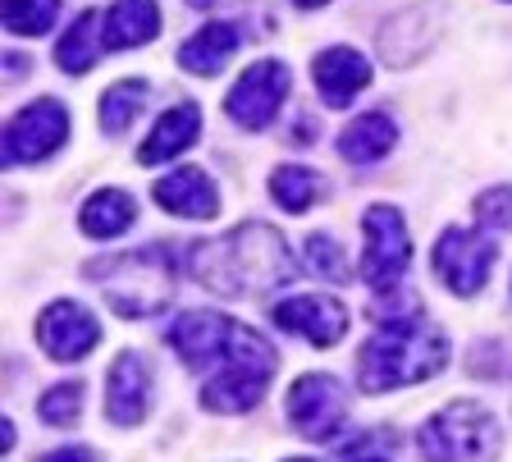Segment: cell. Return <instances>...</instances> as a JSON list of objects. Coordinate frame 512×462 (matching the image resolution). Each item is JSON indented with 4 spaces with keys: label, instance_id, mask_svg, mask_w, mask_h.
I'll list each match as a JSON object with an SVG mask.
<instances>
[{
    "label": "cell",
    "instance_id": "cell-32",
    "mask_svg": "<svg viewBox=\"0 0 512 462\" xmlns=\"http://www.w3.org/2000/svg\"><path fill=\"white\" fill-rule=\"evenodd\" d=\"M288 462H311V458H288Z\"/></svg>",
    "mask_w": 512,
    "mask_h": 462
},
{
    "label": "cell",
    "instance_id": "cell-24",
    "mask_svg": "<svg viewBox=\"0 0 512 462\" xmlns=\"http://www.w3.org/2000/svg\"><path fill=\"white\" fill-rule=\"evenodd\" d=\"M270 197H275L288 215H302L320 197L316 170H307V165H279V170L270 174Z\"/></svg>",
    "mask_w": 512,
    "mask_h": 462
},
{
    "label": "cell",
    "instance_id": "cell-27",
    "mask_svg": "<svg viewBox=\"0 0 512 462\" xmlns=\"http://www.w3.org/2000/svg\"><path fill=\"white\" fill-rule=\"evenodd\" d=\"M302 252H307V270H316V275H325V280H343V275H348V266H343V252H339V243H334V238L311 234Z\"/></svg>",
    "mask_w": 512,
    "mask_h": 462
},
{
    "label": "cell",
    "instance_id": "cell-21",
    "mask_svg": "<svg viewBox=\"0 0 512 462\" xmlns=\"http://www.w3.org/2000/svg\"><path fill=\"white\" fill-rule=\"evenodd\" d=\"M101 51H106V19L96 10H83L74 19V28H69V33L60 37V46H55V65H60L64 74H87Z\"/></svg>",
    "mask_w": 512,
    "mask_h": 462
},
{
    "label": "cell",
    "instance_id": "cell-6",
    "mask_svg": "<svg viewBox=\"0 0 512 462\" xmlns=\"http://www.w3.org/2000/svg\"><path fill=\"white\" fill-rule=\"evenodd\" d=\"M288 92H293V74H288L284 60H256V65H247L243 74H238V83L229 87L224 110H229V119H234L238 129L261 133L275 124Z\"/></svg>",
    "mask_w": 512,
    "mask_h": 462
},
{
    "label": "cell",
    "instance_id": "cell-15",
    "mask_svg": "<svg viewBox=\"0 0 512 462\" xmlns=\"http://www.w3.org/2000/svg\"><path fill=\"white\" fill-rule=\"evenodd\" d=\"M311 78H316V92L325 97V106L343 110L366 83H371V60L352 46H330V51L316 55L311 65Z\"/></svg>",
    "mask_w": 512,
    "mask_h": 462
},
{
    "label": "cell",
    "instance_id": "cell-18",
    "mask_svg": "<svg viewBox=\"0 0 512 462\" xmlns=\"http://www.w3.org/2000/svg\"><path fill=\"white\" fill-rule=\"evenodd\" d=\"M238 23H206L202 33H192L188 42L179 46V65L197 78H211L229 65V55L238 51Z\"/></svg>",
    "mask_w": 512,
    "mask_h": 462
},
{
    "label": "cell",
    "instance_id": "cell-9",
    "mask_svg": "<svg viewBox=\"0 0 512 462\" xmlns=\"http://www.w3.org/2000/svg\"><path fill=\"white\" fill-rule=\"evenodd\" d=\"M64 138H69V110L55 97H42L10 119V129H5V161L10 165L46 161L51 151L64 147Z\"/></svg>",
    "mask_w": 512,
    "mask_h": 462
},
{
    "label": "cell",
    "instance_id": "cell-17",
    "mask_svg": "<svg viewBox=\"0 0 512 462\" xmlns=\"http://www.w3.org/2000/svg\"><path fill=\"white\" fill-rule=\"evenodd\" d=\"M197 133H202V110L192 106V101H179V106H170L165 115L156 119L151 138L138 147V161H142V165H165V161H174L179 151H188L192 142H197Z\"/></svg>",
    "mask_w": 512,
    "mask_h": 462
},
{
    "label": "cell",
    "instance_id": "cell-16",
    "mask_svg": "<svg viewBox=\"0 0 512 462\" xmlns=\"http://www.w3.org/2000/svg\"><path fill=\"white\" fill-rule=\"evenodd\" d=\"M151 197L170 215H183V220H211V215L220 211V193H215V183L206 179V170H197V165H188V170H179V174H165V179L151 188Z\"/></svg>",
    "mask_w": 512,
    "mask_h": 462
},
{
    "label": "cell",
    "instance_id": "cell-5",
    "mask_svg": "<svg viewBox=\"0 0 512 462\" xmlns=\"http://www.w3.org/2000/svg\"><path fill=\"white\" fill-rule=\"evenodd\" d=\"M416 444L426 462H494L503 453V426L485 403L458 398L426 421Z\"/></svg>",
    "mask_w": 512,
    "mask_h": 462
},
{
    "label": "cell",
    "instance_id": "cell-25",
    "mask_svg": "<svg viewBox=\"0 0 512 462\" xmlns=\"http://www.w3.org/2000/svg\"><path fill=\"white\" fill-rule=\"evenodd\" d=\"M60 19V0H5V28L14 37H42Z\"/></svg>",
    "mask_w": 512,
    "mask_h": 462
},
{
    "label": "cell",
    "instance_id": "cell-10",
    "mask_svg": "<svg viewBox=\"0 0 512 462\" xmlns=\"http://www.w3.org/2000/svg\"><path fill=\"white\" fill-rule=\"evenodd\" d=\"M435 275L458 293V298H471V293L485 289L494 270V243L490 238L471 234V229H444L435 243Z\"/></svg>",
    "mask_w": 512,
    "mask_h": 462
},
{
    "label": "cell",
    "instance_id": "cell-8",
    "mask_svg": "<svg viewBox=\"0 0 512 462\" xmlns=\"http://www.w3.org/2000/svg\"><path fill=\"white\" fill-rule=\"evenodd\" d=\"M284 417L302 440H334L339 426L348 421V394L334 376L311 371V376L293 380V389L284 398Z\"/></svg>",
    "mask_w": 512,
    "mask_h": 462
},
{
    "label": "cell",
    "instance_id": "cell-11",
    "mask_svg": "<svg viewBox=\"0 0 512 462\" xmlns=\"http://www.w3.org/2000/svg\"><path fill=\"white\" fill-rule=\"evenodd\" d=\"M37 344L51 362H83L96 344H101V321L87 312L83 302H51L42 316H37Z\"/></svg>",
    "mask_w": 512,
    "mask_h": 462
},
{
    "label": "cell",
    "instance_id": "cell-1",
    "mask_svg": "<svg viewBox=\"0 0 512 462\" xmlns=\"http://www.w3.org/2000/svg\"><path fill=\"white\" fill-rule=\"evenodd\" d=\"M188 275L220 298H256L293 280V252L275 225L247 220L215 243H192Z\"/></svg>",
    "mask_w": 512,
    "mask_h": 462
},
{
    "label": "cell",
    "instance_id": "cell-26",
    "mask_svg": "<svg viewBox=\"0 0 512 462\" xmlns=\"http://www.w3.org/2000/svg\"><path fill=\"white\" fill-rule=\"evenodd\" d=\"M37 412H42L46 426H74L78 412H83V385H51L42 394V403H37Z\"/></svg>",
    "mask_w": 512,
    "mask_h": 462
},
{
    "label": "cell",
    "instance_id": "cell-13",
    "mask_svg": "<svg viewBox=\"0 0 512 462\" xmlns=\"http://www.w3.org/2000/svg\"><path fill=\"white\" fill-rule=\"evenodd\" d=\"M234 325L238 321H229L220 312H183L165 339H170V348L192 371H215V362H220L229 339H234Z\"/></svg>",
    "mask_w": 512,
    "mask_h": 462
},
{
    "label": "cell",
    "instance_id": "cell-7",
    "mask_svg": "<svg viewBox=\"0 0 512 462\" xmlns=\"http://www.w3.org/2000/svg\"><path fill=\"white\" fill-rule=\"evenodd\" d=\"M362 234H366V248H362L366 284H371V289H394L407 275V266H412V238H407L403 215H398L394 206L375 202L371 211L362 215Z\"/></svg>",
    "mask_w": 512,
    "mask_h": 462
},
{
    "label": "cell",
    "instance_id": "cell-30",
    "mask_svg": "<svg viewBox=\"0 0 512 462\" xmlns=\"http://www.w3.org/2000/svg\"><path fill=\"white\" fill-rule=\"evenodd\" d=\"M293 5H302V10H316V5H325V0H293Z\"/></svg>",
    "mask_w": 512,
    "mask_h": 462
},
{
    "label": "cell",
    "instance_id": "cell-29",
    "mask_svg": "<svg viewBox=\"0 0 512 462\" xmlns=\"http://www.w3.org/2000/svg\"><path fill=\"white\" fill-rule=\"evenodd\" d=\"M37 462H96V453L87 449V444H64V449H51L42 453Z\"/></svg>",
    "mask_w": 512,
    "mask_h": 462
},
{
    "label": "cell",
    "instance_id": "cell-12",
    "mask_svg": "<svg viewBox=\"0 0 512 462\" xmlns=\"http://www.w3.org/2000/svg\"><path fill=\"white\" fill-rule=\"evenodd\" d=\"M275 325L288 334H302L307 344L330 348L348 334V307L339 298H325V293H302V298H284L275 302Z\"/></svg>",
    "mask_w": 512,
    "mask_h": 462
},
{
    "label": "cell",
    "instance_id": "cell-20",
    "mask_svg": "<svg viewBox=\"0 0 512 462\" xmlns=\"http://www.w3.org/2000/svg\"><path fill=\"white\" fill-rule=\"evenodd\" d=\"M394 142H398L394 119L389 115H362L339 133V156L348 165H375L380 156L394 151Z\"/></svg>",
    "mask_w": 512,
    "mask_h": 462
},
{
    "label": "cell",
    "instance_id": "cell-23",
    "mask_svg": "<svg viewBox=\"0 0 512 462\" xmlns=\"http://www.w3.org/2000/svg\"><path fill=\"white\" fill-rule=\"evenodd\" d=\"M142 106H147V83H138V78H124V83H115L101 97V129L110 133V138H119V133L133 129V119L142 115Z\"/></svg>",
    "mask_w": 512,
    "mask_h": 462
},
{
    "label": "cell",
    "instance_id": "cell-14",
    "mask_svg": "<svg viewBox=\"0 0 512 462\" xmlns=\"http://www.w3.org/2000/svg\"><path fill=\"white\" fill-rule=\"evenodd\" d=\"M151 408V362L142 353H119L106 376V417L115 426H138Z\"/></svg>",
    "mask_w": 512,
    "mask_h": 462
},
{
    "label": "cell",
    "instance_id": "cell-2",
    "mask_svg": "<svg viewBox=\"0 0 512 462\" xmlns=\"http://www.w3.org/2000/svg\"><path fill=\"white\" fill-rule=\"evenodd\" d=\"M448 362V334L426 316L384 321L357 353V380L366 394H389L439 376Z\"/></svg>",
    "mask_w": 512,
    "mask_h": 462
},
{
    "label": "cell",
    "instance_id": "cell-3",
    "mask_svg": "<svg viewBox=\"0 0 512 462\" xmlns=\"http://www.w3.org/2000/svg\"><path fill=\"white\" fill-rule=\"evenodd\" d=\"M87 280L101 289L106 307L124 321H147L165 312L179 289V261L170 243H151L138 252H110L101 261H87Z\"/></svg>",
    "mask_w": 512,
    "mask_h": 462
},
{
    "label": "cell",
    "instance_id": "cell-28",
    "mask_svg": "<svg viewBox=\"0 0 512 462\" xmlns=\"http://www.w3.org/2000/svg\"><path fill=\"white\" fill-rule=\"evenodd\" d=\"M476 220L485 229H512V188H490V193H480Z\"/></svg>",
    "mask_w": 512,
    "mask_h": 462
},
{
    "label": "cell",
    "instance_id": "cell-33",
    "mask_svg": "<svg viewBox=\"0 0 512 462\" xmlns=\"http://www.w3.org/2000/svg\"><path fill=\"white\" fill-rule=\"evenodd\" d=\"M362 462H384V458H362Z\"/></svg>",
    "mask_w": 512,
    "mask_h": 462
},
{
    "label": "cell",
    "instance_id": "cell-31",
    "mask_svg": "<svg viewBox=\"0 0 512 462\" xmlns=\"http://www.w3.org/2000/svg\"><path fill=\"white\" fill-rule=\"evenodd\" d=\"M188 5H197V10H206V5H215V0H188Z\"/></svg>",
    "mask_w": 512,
    "mask_h": 462
},
{
    "label": "cell",
    "instance_id": "cell-22",
    "mask_svg": "<svg viewBox=\"0 0 512 462\" xmlns=\"http://www.w3.org/2000/svg\"><path fill=\"white\" fill-rule=\"evenodd\" d=\"M160 33V10L156 0H119L106 14V51H128L142 46Z\"/></svg>",
    "mask_w": 512,
    "mask_h": 462
},
{
    "label": "cell",
    "instance_id": "cell-19",
    "mask_svg": "<svg viewBox=\"0 0 512 462\" xmlns=\"http://www.w3.org/2000/svg\"><path fill=\"white\" fill-rule=\"evenodd\" d=\"M133 220H138V202L124 188H101L78 211V225H83L87 238H119L133 229Z\"/></svg>",
    "mask_w": 512,
    "mask_h": 462
},
{
    "label": "cell",
    "instance_id": "cell-4",
    "mask_svg": "<svg viewBox=\"0 0 512 462\" xmlns=\"http://www.w3.org/2000/svg\"><path fill=\"white\" fill-rule=\"evenodd\" d=\"M279 366V353L270 348L266 334H256L252 325H234V339L215 362L211 380L202 385V408L220 412V417H238V412L256 408L266 394L270 376Z\"/></svg>",
    "mask_w": 512,
    "mask_h": 462
}]
</instances>
